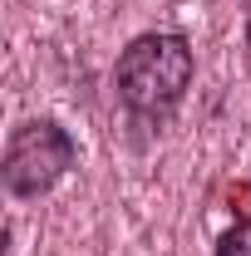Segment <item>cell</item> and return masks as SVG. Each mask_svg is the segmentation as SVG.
<instances>
[{
    "instance_id": "6da1fadb",
    "label": "cell",
    "mask_w": 251,
    "mask_h": 256,
    "mask_svg": "<svg viewBox=\"0 0 251 256\" xmlns=\"http://www.w3.org/2000/svg\"><path fill=\"white\" fill-rule=\"evenodd\" d=\"M192 74H197V60L182 34H138L118 54L114 84L133 114H168L188 98Z\"/></svg>"
},
{
    "instance_id": "7a4b0ae2",
    "label": "cell",
    "mask_w": 251,
    "mask_h": 256,
    "mask_svg": "<svg viewBox=\"0 0 251 256\" xmlns=\"http://www.w3.org/2000/svg\"><path fill=\"white\" fill-rule=\"evenodd\" d=\"M79 148L74 138L64 133L54 118H34V124H20L10 133V148H5V192L10 197H40L60 182L64 172L74 168Z\"/></svg>"
},
{
    "instance_id": "3957f363",
    "label": "cell",
    "mask_w": 251,
    "mask_h": 256,
    "mask_svg": "<svg viewBox=\"0 0 251 256\" xmlns=\"http://www.w3.org/2000/svg\"><path fill=\"white\" fill-rule=\"evenodd\" d=\"M217 256H251V217H246V222H236L217 242Z\"/></svg>"
}]
</instances>
